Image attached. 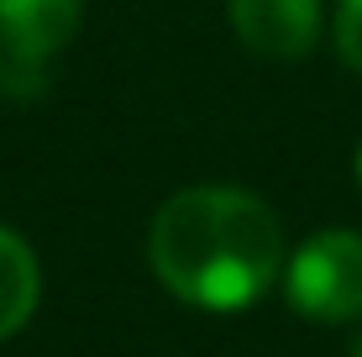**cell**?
<instances>
[{"label": "cell", "instance_id": "6da1fadb", "mask_svg": "<svg viewBox=\"0 0 362 357\" xmlns=\"http://www.w3.org/2000/svg\"><path fill=\"white\" fill-rule=\"evenodd\" d=\"M158 284L199 310H242L284 274V226L252 189L194 184L163 200L147 231Z\"/></svg>", "mask_w": 362, "mask_h": 357}, {"label": "cell", "instance_id": "7a4b0ae2", "mask_svg": "<svg viewBox=\"0 0 362 357\" xmlns=\"http://www.w3.org/2000/svg\"><path fill=\"white\" fill-rule=\"evenodd\" d=\"M289 305L310 321H362V231H315L299 242V252L284 263Z\"/></svg>", "mask_w": 362, "mask_h": 357}, {"label": "cell", "instance_id": "3957f363", "mask_svg": "<svg viewBox=\"0 0 362 357\" xmlns=\"http://www.w3.org/2000/svg\"><path fill=\"white\" fill-rule=\"evenodd\" d=\"M84 0H0V58L16 79H42L47 64L74 42Z\"/></svg>", "mask_w": 362, "mask_h": 357}, {"label": "cell", "instance_id": "277c9868", "mask_svg": "<svg viewBox=\"0 0 362 357\" xmlns=\"http://www.w3.org/2000/svg\"><path fill=\"white\" fill-rule=\"evenodd\" d=\"M320 0H231V32L263 58H305L320 42Z\"/></svg>", "mask_w": 362, "mask_h": 357}, {"label": "cell", "instance_id": "5b68a950", "mask_svg": "<svg viewBox=\"0 0 362 357\" xmlns=\"http://www.w3.org/2000/svg\"><path fill=\"white\" fill-rule=\"evenodd\" d=\"M37 300H42V268H37V252L11 226H0V341L16 336V331L32 321Z\"/></svg>", "mask_w": 362, "mask_h": 357}, {"label": "cell", "instance_id": "8992f818", "mask_svg": "<svg viewBox=\"0 0 362 357\" xmlns=\"http://www.w3.org/2000/svg\"><path fill=\"white\" fill-rule=\"evenodd\" d=\"M336 53H341V64L362 74V0H336Z\"/></svg>", "mask_w": 362, "mask_h": 357}, {"label": "cell", "instance_id": "52a82bcc", "mask_svg": "<svg viewBox=\"0 0 362 357\" xmlns=\"http://www.w3.org/2000/svg\"><path fill=\"white\" fill-rule=\"evenodd\" d=\"M352 357H362V321H357V331H352Z\"/></svg>", "mask_w": 362, "mask_h": 357}, {"label": "cell", "instance_id": "ba28073f", "mask_svg": "<svg viewBox=\"0 0 362 357\" xmlns=\"http://www.w3.org/2000/svg\"><path fill=\"white\" fill-rule=\"evenodd\" d=\"M357 179H362V147H357Z\"/></svg>", "mask_w": 362, "mask_h": 357}]
</instances>
